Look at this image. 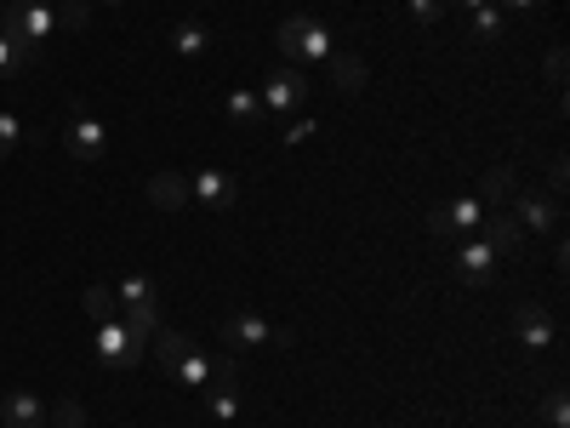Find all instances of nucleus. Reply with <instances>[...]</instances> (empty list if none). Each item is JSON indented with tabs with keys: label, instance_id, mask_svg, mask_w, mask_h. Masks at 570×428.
Segmentation results:
<instances>
[{
	"label": "nucleus",
	"instance_id": "nucleus-1",
	"mask_svg": "<svg viewBox=\"0 0 570 428\" xmlns=\"http://www.w3.org/2000/svg\"><path fill=\"white\" fill-rule=\"evenodd\" d=\"M0 29H12L35 52L40 40L63 35V7H52V0H12V7H0Z\"/></svg>",
	"mask_w": 570,
	"mask_h": 428
},
{
	"label": "nucleus",
	"instance_id": "nucleus-2",
	"mask_svg": "<svg viewBox=\"0 0 570 428\" xmlns=\"http://www.w3.org/2000/svg\"><path fill=\"white\" fill-rule=\"evenodd\" d=\"M91 349H98V360H104L109 371H131V366L149 360V338H137V331H131L120 314L91 325Z\"/></svg>",
	"mask_w": 570,
	"mask_h": 428
},
{
	"label": "nucleus",
	"instance_id": "nucleus-3",
	"mask_svg": "<svg viewBox=\"0 0 570 428\" xmlns=\"http://www.w3.org/2000/svg\"><path fill=\"white\" fill-rule=\"evenodd\" d=\"M115 303H120V320L137 331V338H155L160 331V292H155L149 274H126L115 285Z\"/></svg>",
	"mask_w": 570,
	"mask_h": 428
},
{
	"label": "nucleus",
	"instance_id": "nucleus-4",
	"mask_svg": "<svg viewBox=\"0 0 570 428\" xmlns=\"http://www.w3.org/2000/svg\"><path fill=\"white\" fill-rule=\"evenodd\" d=\"M274 46L292 64H325L331 58V29L320 18H285L279 35H274Z\"/></svg>",
	"mask_w": 570,
	"mask_h": 428
},
{
	"label": "nucleus",
	"instance_id": "nucleus-5",
	"mask_svg": "<svg viewBox=\"0 0 570 428\" xmlns=\"http://www.w3.org/2000/svg\"><path fill=\"white\" fill-rule=\"evenodd\" d=\"M63 149H69L75 160H86V166H98V160L109 155V126H104L98 115L75 109V115L63 120Z\"/></svg>",
	"mask_w": 570,
	"mask_h": 428
},
{
	"label": "nucleus",
	"instance_id": "nucleus-6",
	"mask_svg": "<svg viewBox=\"0 0 570 428\" xmlns=\"http://www.w3.org/2000/svg\"><path fill=\"white\" fill-rule=\"evenodd\" d=\"M485 223V201L480 195H462L451 206H434L428 212V234H440V241H456V234H473Z\"/></svg>",
	"mask_w": 570,
	"mask_h": 428
},
{
	"label": "nucleus",
	"instance_id": "nucleus-7",
	"mask_svg": "<svg viewBox=\"0 0 570 428\" xmlns=\"http://www.w3.org/2000/svg\"><path fill=\"white\" fill-rule=\"evenodd\" d=\"M257 98H263V115H292V109L308 98V75H303V69H279V75L263 80Z\"/></svg>",
	"mask_w": 570,
	"mask_h": 428
},
{
	"label": "nucleus",
	"instance_id": "nucleus-8",
	"mask_svg": "<svg viewBox=\"0 0 570 428\" xmlns=\"http://www.w3.org/2000/svg\"><path fill=\"white\" fill-rule=\"evenodd\" d=\"M188 201H195V212H228L240 201V183L228 172H195L188 177Z\"/></svg>",
	"mask_w": 570,
	"mask_h": 428
},
{
	"label": "nucleus",
	"instance_id": "nucleus-9",
	"mask_svg": "<svg viewBox=\"0 0 570 428\" xmlns=\"http://www.w3.org/2000/svg\"><path fill=\"white\" fill-rule=\"evenodd\" d=\"M456 274H462L468 285H485V280L497 274V246L485 241V234H473V241L456 246Z\"/></svg>",
	"mask_w": 570,
	"mask_h": 428
},
{
	"label": "nucleus",
	"instance_id": "nucleus-10",
	"mask_svg": "<svg viewBox=\"0 0 570 428\" xmlns=\"http://www.w3.org/2000/svg\"><path fill=\"white\" fill-rule=\"evenodd\" d=\"M228 354H252V349H263L274 331H268V320L263 314H252V309H240V314H228Z\"/></svg>",
	"mask_w": 570,
	"mask_h": 428
},
{
	"label": "nucleus",
	"instance_id": "nucleus-11",
	"mask_svg": "<svg viewBox=\"0 0 570 428\" xmlns=\"http://www.w3.org/2000/svg\"><path fill=\"white\" fill-rule=\"evenodd\" d=\"M513 331H519V343H525V349H553V338H559V331H553V314L548 309H537V303H525V309H519L513 314Z\"/></svg>",
	"mask_w": 570,
	"mask_h": 428
},
{
	"label": "nucleus",
	"instance_id": "nucleus-12",
	"mask_svg": "<svg viewBox=\"0 0 570 428\" xmlns=\"http://www.w3.org/2000/svg\"><path fill=\"white\" fill-rule=\"evenodd\" d=\"M559 217H564V212H559V201H548V195H519V206H513V223H519V228L559 234V228H564Z\"/></svg>",
	"mask_w": 570,
	"mask_h": 428
},
{
	"label": "nucleus",
	"instance_id": "nucleus-13",
	"mask_svg": "<svg viewBox=\"0 0 570 428\" xmlns=\"http://www.w3.org/2000/svg\"><path fill=\"white\" fill-rule=\"evenodd\" d=\"M149 206H155V212H195V201H188V177L155 172V177H149Z\"/></svg>",
	"mask_w": 570,
	"mask_h": 428
},
{
	"label": "nucleus",
	"instance_id": "nucleus-14",
	"mask_svg": "<svg viewBox=\"0 0 570 428\" xmlns=\"http://www.w3.org/2000/svg\"><path fill=\"white\" fill-rule=\"evenodd\" d=\"M0 422H7V428H40L46 422V400L29 395V389H18V395L0 400Z\"/></svg>",
	"mask_w": 570,
	"mask_h": 428
},
{
	"label": "nucleus",
	"instance_id": "nucleus-15",
	"mask_svg": "<svg viewBox=\"0 0 570 428\" xmlns=\"http://www.w3.org/2000/svg\"><path fill=\"white\" fill-rule=\"evenodd\" d=\"M325 69H331V86H337L343 98L365 91V58H354V52H331V58H325Z\"/></svg>",
	"mask_w": 570,
	"mask_h": 428
},
{
	"label": "nucleus",
	"instance_id": "nucleus-16",
	"mask_svg": "<svg viewBox=\"0 0 570 428\" xmlns=\"http://www.w3.org/2000/svg\"><path fill=\"white\" fill-rule=\"evenodd\" d=\"M480 228H485V241L497 246V257H508V252L525 246V228H519L508 212H485V223H480Z\"/></svg>",
	"mask_w": 570,
	"mask_h": 428
},
{
	"label": "nucleus",
	"instance_id": "nucleus-17",
	"mask_svg": "<svg viewBox=\"0 0 570 428\" xmlns=\"http://www.w3.org/2000/svg\"><path fill=\"white\" fill-rule=\"evenodd\" d=\"M206 411L217 422H234V417H240V383H234V377H212V383H206Z\"/></svg>",
	"mask_w": 570,
	"mask_h": 428
},
{
	"label": "nucleus",
	"instance_id": "nucleus-18",
	"mask_svg": "<svg viewBox=\"0 0 570 428\" xmlns=\"http://www.w3.org/2000/svg\"><path fill=\"white\" fill-rule=\"evenodd\" d=\"M188 349H195V338H188V331H155V338H149V354H155V366H160L166 377L177 371V360H183Z\"/></svg>",
	"mask_w": 570,
	"mask_h": 428
},
{
	"label": "nucleus",
	"instance_id": "nucleus-19",
	"mask_svg": "<svg viewBox=\"0 0 570 428\" xmlns=\"http://www.w3.org/2000/svg\"><path fill=\"white\" fill-rule=\"evenodd\" d=\"M171 377H177L183 389H206L212 377H217V360H212V354H200V349H188V354L177 360V371H171Z\"/></svg>",
	"mask_w": 570,
	"mask_h": 428
},
{
	"label": "nucleus",
	"instance_id": "nucleus-20",
	"mask_svg": "<svg viewBox=\"0 0 570 428\" xmlns=\"http://www.w3.org/2000/svg\"><path fill=\"white\" fill-rule=\"evenodd\" d=\"M171 52H177V58L212 52V29H206V23H177V29H171Z\"/></svg>",
	"mask_w": 570,
	"mask_h": 428
},
{
	"label": "nucleus",
	"instance_id": "nucleus-21",
	"mask_svg": "<svg viewBox=\"0 0 570 428\" xmlns=\"http://www.w3.org/2000/svg\"><path fill=\"white\" fill-rule=\"evenodd\" d=\"M480 201H485V212H502V201H513V166H491L485 172Z\"/></svg>",
	"mask_w": 570,
	"mask_h": 428
},
{
	"label": "nucleus",
	"instance_id": "nucleus-22",
	"mask_svg": "<svg viewBox=\"0 0 570 428\" xmlns=\"http://www.w3.org/2000/svg\"><path fill=\"white\" fill-rule=\"evenodd\" d=\"M29 58H35L29 46H23V40H18L12 29H0V80H12V75H23V69H29Z\"/></svg>",
	"mask_w": 570,
	"mask_h": 428
},
{
	"label": "nucleus",
	"instance_id": "nucleus-23",
	"mask_svg": "<svg viewBox=\"0 0 570 428\" xmlns=\"http://www.w3.org/2000/svg\"><path fill=\"white\" fill-rule=\"evenodd\" d=\"M80 303H86V320H91V325L120 314V303H115V285H86V298H80Z\"/></svg>",
	"mask_w": 570,
	"mask_h": 428
},
{
	"label": "nucleus",
	"instance_id": "nucleus-24",
	"mask_svg": "<svg viewBox=\"0 0 570 428\" xmlns=\"http://www.w3.org/2000/svg\"><path fill=\"white\" fill-rule=\"evenodd\" d=\"M228 120L234 126H257L263 120V98H257V91H234V98H228Z\"/></svg>",
	"mask_w": 570,
	"mask_h": 428
},
{
	"label": "nucleus",
	"instance_id": "nucleus-25",
	"mask_svg": "<svg viewBox=\"0 0 570 428\" xmlns=\"http://www.w3.org/2000/svg\"><path fill=\"white\" fill-rule=\"evenodd\" d=\"M18 143H23V120H18V115H7V109H0V160H7V155L18 149Z\"/></svg>",
	"mask_w": 570,
	"mask_h": 428
},
{
	"label": "nucleus",
	"instance_id": "nucleus-26",
	"mask_svg": "<svg viewBox=\"0 0 570 428\" xmlns=\"http://www.w3.org/2000/svg\"><path fill=\"white\" fill-rule=\"evenodd\" d=\"M473 35L497 40V35H502V12H497V7H473Z\"/></svg>",
	"mask_w": 570,
	"mask_h": 428
},
{
	"label": "nucleus",
	"instance_id": "nucleus-27",
	"mask_svg": "<svg viewBox=\"0 0 570 428\" xmlns=\"http://www.w3.org/2000/svg\"><path fill=\"white\" fill-rule=\"evenodd\" d=\"M411 18L416 23H440L445 18V0H411Z\"/></svg>",
	"mask_w": 570,
	"mask_h": 428
},
{
	"label": "nucleus",
	"instance_id": "nucleus-28",
	"mask_svg": "<svg viewBox=\"0 0 570 428\" xmlns=\"http://www.w3.org/2000/svg\"><path fill=\"white\" fill-rule=\"evenodd\" d=\"M58 428H86V406L80 400H58Z\"/></svg>",
	"mask_w": 570,
	"mask_h": 428
},
{
	"label": "nucleus",
	"instance_id": "nucleus-29",
	"mask_svg": "<svg viewBox=\"0 0 570 428\" xmlns=\"http://www.w3.org/2000/svg\"><path fill=\"white\" fill-rule=\"evenodd\" d=\"M564 417H570V406H564V389H553V395H548V422H553V428H564Z\"/></svg>",
	"mask_w": 570,
	"mask_h": 428
},
{
	"label": "nucleus",
	"instance_id": "nucleus-30",
	"mask_svg": "<svg viewBox=\"0 0 570 428\" xmlns=\"http://www.w3.org/2000/svg\"><path fill=\"white\" fill-rule=\"evenodd\" d=\"M314 132H320L314 120H292V126H285V143H308Z\"/></svg>",
	"mask_w": 570,
	"mask_h": 428
},
{
	"label": "nucleus",
	"instance_id": "nucleus-31",
	"mask_svg": "<svg viewBox=\"0 0 570 428\" xmlns=\"http://www.w3.org/2000/svg\"><path fill=\"white\" fill-rule=\"evenodd\" d=\"M548 188H553V195H564V155H553V166H548Z\"/></svg>",
	"mask_w": 570,
	"mask_h": 428
},
{
	"label": "nucleus",
	"instance_id": "nucleus-32",
	"mask_svg": "<svg viewBox=\"0 0 570 428\" xmlns=\"http://www.w3.org/2000/svg\"><path fill=\"white\" fill-rule=\"evenodd\" d=\"M548 80H553V86H564V52H553V58H548Z\"/></svg>",
	"mask_w": 570,
	"mask_h": 428
},
{
	"label": "nucleus",
	"instance_id": "nucleus-33",
	"mask_svg": "<svg viewBox=\"0 0 570 428\" xmlns=\"http://www.w3.org/2000/svg\"><path fill=\"white\" fill-rule=\"evenodd\" d=\"M508 7H519V12H525V7H537V0H508Z\"/></svg>",
	"mask_w": 570,
	"mask_h": 428
},
{
	"label": "nucleus",
	"instance_id": "nucleus-34",
	"mask_svg": "<svg viewBox=\"0 0 570 428\" xmlns=\"http://www.w3.org/2000/svg\"><path fill=\"white\" fill-rule=\"evenodd\" d=\"M445 7H451V0H445ZM462 7H491V0H462Z\"/></svg>",
	"mask_w": 570,
	"mask_h": 428
},
{
	"label": "nucleus",
	"instance_id": "nucleus-35",
	"mask_svg": "<svg viewBox=\"0 0 570 428\" xmlns=\"http://www.w3.org/2000/svg\"><path fill=\"white\" fill-rule=\"evenodd\" d=\"M104 7H115V0H104Z\"/></svg>",
	"mask_w": 570,
	"mask_h": 428
}]
</instances>
